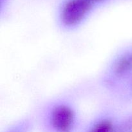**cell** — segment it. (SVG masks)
<instances>
[{
    "label": "cell",
    "mask_w": 132,
    "mask_h": 132,
    "mask_svg": "<svg viewBox=\"0 0 132 132\" xmlns=\"http://www.w3.org/2000/svg\"><path fill=\"white\" fill-rule=\"evenodd\" d=\"M90 0H68L61 13L62 23L67 27H73L81 23L91 10Z\"/></svg>",
    "instance_id": "1"
},
{
    "label": "cell",
    "mask_w": 132,
    "mask_h": 132,
    "mask_svg": "<svg viewBox=\"0 0 132 132\" xmlns=\"http://www.w3.org/2000/svg\"><path fill=\"white\" fill-rule=\"evenodd\" d=\"M74 119L73 110L64 104L55 106L50 114L52 125L59 132H69L73 126Z\"/></svg>",
    "instance_id": "2"
},
{
    "label": "cell",
    "mask_w": 132,
    "mask_h": 132,
    "mask_svg": "<svg viewBox=\"0 0 132 132\" xmlns=\"http://www.w3.org/2000/svg\"><path fill=\"white\" fill-rule=\"evenodd\" d=\"M113 70L117 76H122L132 70V52L120 58L114 64Z\"/></svg>",
    "instance_id": "3"
},
{
    "label": "cell",
    "mask_w": 132,
    "mask_h": 132,
    "mask_svg": "<svg viewBox=\"0 0 132 132\" xmlns=\"http://www.w3.org/2000/svg\"><path fill=\"white\" fill-rule=\"evenodd\" d=\"M113 125L109 120H103L93 127L90 132H113Z\"/></svg>",
    "instance_id": "4"
},
{
    "label": "cell",
    "mask_w": 132,
    "mask_h": 132,
    "mask_svg": "<svg viewBox=\"0 0 132 132\" xmlns=\"http://www.w3.org/2000/svg\"><path fill=\"white\" fill-rule=\"evenodd\" d=\"M90 1H92V2H93V1H99V0H90Z\"/></svg>",
    "instance_id": "5"
}]
</instances>
